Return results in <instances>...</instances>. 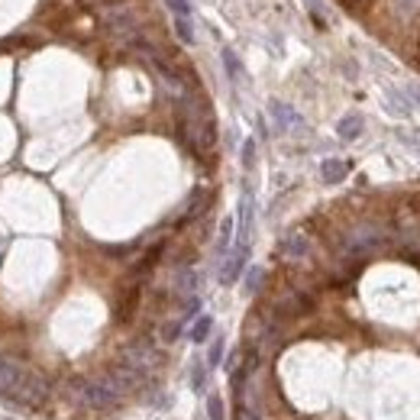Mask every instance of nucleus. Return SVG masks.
<instances>
[{
    "label": "nucleus",
    "instance_id": "nucleus-1",
    "mask_svg": "<svg viewBox=\"0 0 420 420\" xmlns=\"http://www.w3.org/2000/svg\"><path fill=\"white\" fill-rule=\"evenodd\" d=\"M0 394L10 401L29 404V408H42L49 398V385L42 375L26 369L23 362L0 355Z\"/></svg>",
    "mask_w": 420,
    "mask_h": 420
},
{
    "label": "nucleus",
    "instance_id": "nucleus-2",
    "mask_svg": "<svg viewBox=\"0 0 420 420\" xmlns=\"http://www.w3.org/2000/svg\"><path fill=\"white\" fill-rule=\"evenodd\" d=\"M101 26L110 33V36L117 39H130V42H136V36H140V13L130 7V3H113V7H101Z\"/></svg>",
    "mask_w": 420,
    "mask_h": 420
},
{
    "label": "nucleus",
    "instance_id": "nucleus-3",
    "mask_svg": "<svg viewBox=\"0 0 420 420\" xmlns=\"http://www.w3.org/2000/svg\"><path fill=\"white\" fill-rule=\"evenodd\" d=\"M75 398L81 408H91V411H107L120 401V394L113 392V385L107 378H91V382H78L75 385Z\"/></svg>",
    "mask_w": 420,
    "mask_h": 420
},
{
    "label": "nucleus",
    "instance_id": "nucleus-4",
    "mask_svg": "<svg viewBox=\"0 0 420 420\" xmlns=\"http://www.w3.org/2000/svg\"><path fill=\"white\" fill-rule=\"evenodd\" d=\"M123 365H130V369H136V372H149L152 365H159V353H156V346L146 343V339H140V343L126 346V353H123Z\"/></svg>",
    "mask_w": 420,
    "mask_h": 420
},
{
    "label": "nucleus",
    "instance_id": "nucleus-5",
    "mask_svg": "<svg viewBox=\"0 0 420 420\" xmlns=\"http://www.w3.org/2000/svg\"><path fill=\"white\" fill-rule=\"evenodd\" d=\"M246 259H249V246H233V249L224 255V265H220V281L224 285H233L246 269Z\"/></svg>",
    "mask_w": 420,
    "mask_h": 420
},
{
    "label": "nucleus",
    "instance_id": "nucleus-6",
    "mask_svg": "<svg viewBox=\"0 0 420 420\" xmlns=\"http://www.w3.org/2000/svg\"><path fill=\"white\" fill-rule=\"evenodd\" d=\"M107 382L113 385V392L120 394H130V392H136L140 388V382H142V372H136V369H130V365H117V369H110V372L103 375Z\"/></svg>",
    "mask_w": 420,
    "mask_h": 420
},
{
    "label": "nucleus",
    "instance_id": "nucleus-7",
    "mask_svg": "<svg viewBox=\"0 0 420 420\" xmlns=\"http://www.w3.org/2000/svg\"><path fill=\"white\" fill-rule=\"evenodd\" d=\"M378 243H382V230H375V226H359V230H353V233L346 236V252L359 255V252L375 249Z\"/></svg>",
    "mask_w": 420,
    "mask_h": 420
},
{
    "label": "nucleus",
    "instance_id": "nucleus-8",
    "mask_svg": "<svg viewBox=\"0 0 420 420\" xmlns=\"http://www.w3.org/2000/svg\"><path fill=\"white\" fill-rule=\"evenodd\" d=\"M269 113H271V120H275V126H278L281 133L294 130V126L301 123L298 110H294L291 103H285V101H271V103H269Z\"/></svg>",
    "mask_w": 420,
    "mask_h": 420
},
{
    "label": "nucleus",
    "instance_id": "nucleus-9",
    "mask_svg": "<svg viewBox=\"0 0 420 420\" xmlns=\"http://www.w3.org/2000/svg\"><path fill=\"white\" fill-rule=\"evenodd\" d=\"M308 252H310V240L304 233H291L281 240V255L285 259H304Z\"/></svg>",
    "mask_w": 420,
    "mask_h": 420
},
{
    "label": "nucleus",
    "instance_id": "nucleus-10",
    "mask_svg": "<svg viewBox=\"0 0 420 420\" xmlns=\"http://www.w3.org/2000/svg\"><path fill=\"white\" fill-rule=\"evenodd\" d=\"M249 230H252V194L240 201V230H236V246H249Z\"/></svg>",
    "mask_w": 420,
    "mask_h": 420
},
{
    "label": "nucleus",
    "instance_id": "nucleus-11",
    "mask_svg": "<svg viewBox=\"0 0 420 420\" xmlns=\"http://www.w3.org/2000/svg\"><path fill=\"white\" fill-rule=\"evenodd\" d=\"M362 117L359 113H349V117H343V120L336 123V136L339 140H346V142H353V140H359L362 136Z\"/></svg>",
    "mask_w": 420,
    "mask_h": 420
},
{
    "label": "nucleus",
    "instance_id": "nucleus-12",
    "mask_svg": "<svg viewBox=\"0 0 420 420\" xmlns=\"http://www.w3.org/2000/svg\"><path fill=\"white\" fill-rule=\"evenodd\" d=\"M346 175H349V162L343 159H324V165H320V178L327 185H339Z\"/></svg>",
    "mask_w": 420,
    "mask_h": 420
},
{
    "label": "nucleus",
    "instance_id": "nucleus-13",
    "mask_svg": "<svg viewBox=\"0 0 420 420\" xmlns=\"http://www.w3.org/2000/svg\"><path fill=\"white\" fill-rule=\"evenodd\" d=\"M385 107H388L394 117H411L414 113V107L408 103V97H404L398 87H388V91H385Z\"/></svg>",
    "mask_w": 420,
    "mask_h": 420
},
{
    "label": "nucleus",
    "instance_id": "nucleus-14",
    "mask_svg": "<svg viewBox=\"0 0 420 420\" xmlns=\"http://www.w3.org/2000/svg\"><path fill=\"white\" fill-rule=\"evenodd\" d=\"M210 330H214V317L210 314H204V317L194 320V327H191V343H204V339H210Z\"/></svg>",
    "mask_w": 420,
    "mask_h": 420
},
{
    "label": "nucleus",
    "instance_id": "nucleus-15",
    "mask_svg": "<svg viewBox=\"0 0 420 420\" xmlns=\"http://www.w3.org/2000/svg\"><path fill=\"white\" fill-rule=\"evenodd\" d=\"M220 56H224V68H226V75L233 78V81H240V78H243V65H240V56H236L233 49H224Z\"/></svg>",
    "mask_w": 420,
    "mask_h": 420
},
{
    "label": "nucleus",
    "instance_id": "nucleus-16",
    "mask_svg": "<svg viewBox=\"0 0 420 420\" xmlns=\"http://www.w3.org/2000/svg\"><path fill=\"white\" fill-rule=\"evenodd\" d=\"M392 10H394V17L411 19L420 13V0H392Z\"/></svg>",
    "mask_w": 420,
    "mask_h": 420
},
{
    "label": "nucleus",
    "instance_id": "nucleus-17",
    "mask_svg": "<svg viewBox=\"0 0 420 420\" xmlns=\"http://www.w3.org/2000/svg\"><path fill=\"white\" fill-rule=\"evenodd\" d=\"M171 23H175V36L181 39V42H185V46H194V23H191V19H171Z\"/></svg>",
    "mask_w": 420,
    "mask_h": 420
},
{
    "label": "nucleus",
    "instance_id": "nucleus-18",
    "mask_svg": "<svg viewBox=\"0 0 420 420\" xmlns=\"http://www.w3.org/2000/svg\"><path fill=\"white\" fill-rule=\"evenodd\" d=\"M233 220H224V230L217 236V255H226L230 252V243H233Z\"/></svg>",
    "mask_w": 420,
    "mask_h": 420
},
{
    "label": "nucleus",
    "instance_id": "nucleus-19",
    "mask_svg": "<svg viewBox=\"0 0 420 420\" xmlns=\"http://www.w3.org/2000/svg\"><path fill=\"white\" fill-rule=\"evenodd\" d=\"M178 291L185 294V298H194V291H197V275L191 269H185L181 275H178Z\"/></svg>",
    "mask_w": 420,
    "mask_h": 420
},
{
    "label": "nucleus",
    "instance_id": "nucleus-20",
    "mask_svg": "<svg viewBox=\"0 0 420 420\" xmlns=\"http://www.w3.org/2000/svg\"><path fill=\"white\" fill-rule=\"evenodd\" d=\"M165 7L171 10V19H191L194 10H191V0H165Z\"/></svg>",
    "mask_w": 420,
    "mask_h": 420
},
{
    "label": "nucleus",
    "instance_id": "nucleus-21",
    "mask_svg": "<svg viewBox=\"0 0 420 420\" xmlns=\"http://www.w3.org/2000/svg\"><path fill=\"white\" fill-rule=\"evenodd\" d=\"M207 417L210 420H226L224 398H220V394H210V398H207Z\"/></svg>",
    "mask_w": 420,
    "mask_h": 420
},
{
    "label": "nucleus",
    "instance_id": "nucleus-22",
    "mask_svg": "<svg viewBox=\"0 0 420 420\" xmlns=\"http://www.w3.org/2000/svg\"><path fill=\"white\" fill-rule=\"evenodd\" d=\"M204 382H207L204 362H194L191 365V388H194V392H204Z\"/></svg>",
    "mask_w": 420,
    "mask_h": 420
},
{
    "label": "nucleus",
    "instance_id": "nucleus-23",
    "mask_svg": "<svg viewBox=\"0 0 420 420\" xmlns=\"http://www.w3.org/2000/svg\"><path fill=\"white\" fill-rule=\"evenodd\" d=\"M262 278H265V271L255 265V269H249V275H246V294H255L262 285Z\"/></svg>",
    "mask_w": 420,
    "mask_h": 420
},
{
    "label": "nucleus",
    "instance_id": "nucleus-24",
    "mask_svg": "<svg viewBox=\"0 0 420 420\" xmlns=\"http://www.w3.org/2000/svg\"><path fill=\"white\" fill-rule=\"evenodd\" d=\"M401 94L408 97V103H411L414 110H420V84H404Z\"/></svg>",
    "mask_w": 420,
    "mask_h": 420
},
{
    "label": "nucleus",
    "instance_id": "nucleus-25",
    "mask_svg": "<svg viewBox=\"0 0 420 420\" xmlns=\"http://www.w3.org/2000/svg\"><path fill=\"white\" fill-rule=\"evenodd\" d=\"M220 362H224V339H214L210 355H207V365H220Z\"/></svg>",
    "mask_w": 420,
    "mask_h": 420
},
{
    "label": "nucleus",
    "instance_id": "nucleus-26",
    "mask_svg": "<svg viewBox=\"0 0 420 420\" xmlns=\"http://www.w3.org/2000/svg\"><path fill=\"white\" fill-rule=\"evenodd\" d=\"M252 162H255V140H246V146H243V165L252 168Z\"/></svg>",
    "mask_w": 420,
    "mask_h": 420
},
{
    "label": "nucleus",
    "instance_id": "nucleus-27",
    "mask_svg": "<svg viewBox=\"0 0 420 420\" xmlns=\"http://www.w3.org/2000/svg\"><path fill=\"white\" fill-rule=\"evenodd\" d=\"M240 420H259V417H255L252 411H246V408H243V411H240Z\"/></svg>",
    "mask_w": 420,
    "mask_h": 420
}]
</instances>
